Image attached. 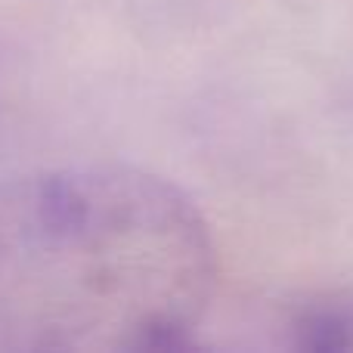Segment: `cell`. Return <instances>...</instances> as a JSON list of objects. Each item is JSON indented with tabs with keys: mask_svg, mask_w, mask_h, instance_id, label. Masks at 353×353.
I'll return each mask as SVG.
<instances>
[{
	"mask_svg": "<svg viewBox=\"0 0 353 353\" xmlns=\"http://www.w3.org/2000/svg\"><path fill=\"white\" fill-rule=\"evenodd\" d=\"M217 285L208 220L128 165L0 183V353L180 350Z\"/></svg>",
	"mask_w": 353,
	"mask_h": 353,
	"instance_id": "obj_1",
	"label": "cell"
},
{
	"mask_svg": "<svg viewBox=\"0 0 353 353\" xmlns=\"http://www.w3.org/2000/svg\"><path fill=\"white\" fill-rule=\"evenodd\" d=\"M294 347L353 350V298L325 294L301 304L292 316Z\"/></svg>",
	"mask_w": 353,
	"mask_h": 353,
	"instance_id": "obj_2",
	"label": "cell"
}]
</instances>
